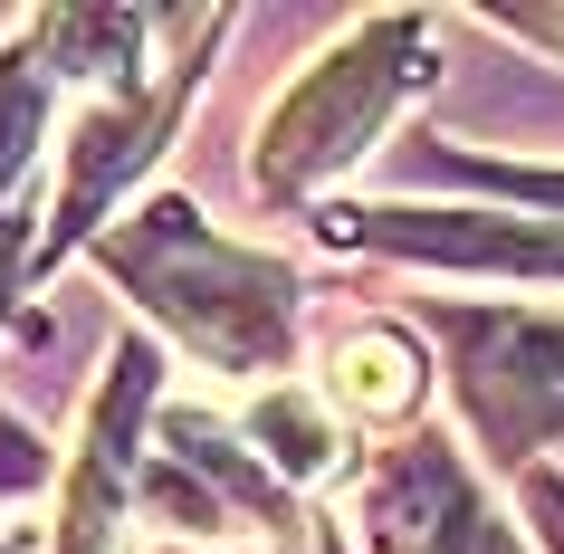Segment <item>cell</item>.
<instances>
[{
    "label": "cell",
    "mask_w": 564,
    "mask_h": 554,
    "mask_svg": "<svg viewBox=\"0 0 564 554\" xmlns=\"http://www.w3.org/2000/svg\"><path fill=\"white\" fill-rule=\"evenodd\" d=\"M48 106H58V67H48L39 30H20L10 48H0V230L20 220V210H10V192H20V182H30V163H39Z\"/></svg>",
    "instance_id": "cell-10"
},
{
    "label": "cell",
    "mask_w": 564,
    "mask_h": 554,
    "mask_svg": "<svg viewBox=\"0 0 564 554\" xmlns=\"http://www.w3.org/2000/svg\"><path fill=\"white\" fill-rule=\"evenodd\" d=\"M39 48H48V67L58 77H87L96 96H134L144 77V39L173 30V20H153V10H48V20H30Z\"/></svg>",
    "instance_id": "cell-9"
},
{
    "label": "cell",
    "mask_w": 564,
    "mask_h": 554,
    "mask_svg": "<svg viewBox=\"0 0 564 554\" xmlns=\"http://www.w3.org/2000/svg\"><path fill=\"white\" fill-rule=\"evenodd\" d=\"M326 239H355V249H373V259H412V268L564 278V220H527V210H402V202H355V210H326Z\"/></svg>",
    "instance_id": "cell-6"
},
{
    "label": "cell",
    "mask_w": 564,
    "mask_h": 554,
    "mask_svg": "<svg viewBox=\"0 0 564 554\" xmlns=\"http://www.w3.org/2000/svg\"><path fill=\"white\" fill-rule=\"evenodd\" d=\"M421 325L449 345V382L478 449L498 468H535V449L564 439V316L535 306H421Z\"/></svg>",
    "instance_id": "cell-3"
},
{
    "label": "cell",
    "mask_w": 564,
    "mask_h": 554,
    "mask_svg": "<svg viewBox=\"0 0 564 554\" xmlns=\"http://www.w3.org/2000/svg\"><path fill=\"white\" fill-rule=\"evenodd\" d=\"M449 182H478L498 202H527V210H564V173H535V163H488V153H459V144H431Z\"/></svg>",
    "instance_id": "cell-12"
},
{
    "label": "cell",
    "mask_w": 564,
    "mask_h": 554,
    "mask_svg": "<svg viewBox=\"0 0 564 554\" xmlns=\"http://www.w3.org/2000/svg\"><path fill=\"white\" fill-rule=\"evenodd\" d=\"M364 525H373L383 554H517L498 535V517L478 507L469 468L449 459L431 431L373 459V478H364Z\"/></svg>",
    "instance_id": "cell-7"
},
{
    "label": "cell",
    "mask_w": 564,
    "mask_h": 554,
    "mask_svg": "<svg viewBox=\"0 0 564 554\" xmlns=\"http://www.w3.org/2000/svg\"><path fill=\"white\" fill-rule=\"evenodd\" d=\"M421 382H431V363L402 325H345L326 345V402L345 421H412Z\"/></svg>",
    "instance_id": "cell-8"
},
{
    "label": "cell",
    "mask_w": 564,
    "mask_h": 554,
    "mask_svg": "<svg viewBox=\"0 0 564 554\" xmlns=\"http://www.w3.org/2000/svg\"><path fill=\"white\" fill-rule=\"evenodd\" d=\"M96 268H106L173 345L202 354L210 373L268 382V392H278L288 354H297V296H306L288 259L239 249V239H220L182 192H153L144 210H124L116 230L96 239Z\"/></svg>",
    "instance_id": "cell-1"
},
{
    "label": "cell",
    "mask_w": 564,
    "mask_h": 554,
    "mask_svg": "<svg viewBox=\"0 0 564 554\" xmlns=\"http://www.w3.org/2000/svg\"><path fill=\"white\" fill-rule=\"evenodd\" d=\"M192 77H202V58H173L153 87H134V96H96L87 116H77V134H67L58 210H48V230H39V278H48L67 249L106 239V220H116V192H124V182H144V163L173 144L182 106H192Z\"/></svg>",
    "instance_id": "cell-4"
},
{
    "label": "cell",
    "mask_w": 564,
    "mask_h": 554,
    "mask_svg": "<svg viewBox=\"0 0 564 554\" xmlns=\"http://www.w3.org/2000/svg\"><path fill=\"white\" fill-rule=\"evenodd\" d=\"M39 488H48V439L0 402V497H39Z\"/></svg>",
    "instance_id": "cell-13"
},
{
    "label": "cell",
    "mask_w": 564,
    "mask_h": 554,
    "mask_svg": "<svg viewBox=\"0 0 564 554\" xmlns=\"http://www.w3.org/2000/svg\"><path fill=\"white\" fill-rule=\"evenodd\" d=\"M0 554H20V545H0Z\"/></svg>",
    "instance_id": "cell-17"
},
{
    "label": "cell",
    "mask_w": 564,
    "mask_h": 554,
    "mask_svg": "<svg viewBox=\"0 0 564 554\" xmlns=\"http://www.w3.org/2000/svg\"><path fill=\"white\" fill-rule=\"evenodd\" d=\"M527 525L545 535V554H564V478L555 468H527Z\"/></svg>",
    "instance_id": "cell-14"
},
{
    "label": "cell",
    "mask_w": 564,
    "mask_h": 554,
    "mask_svg": "<svg viewBox=\"0 0 564 554\" xmlns=\"http://www.w3.org/2000/svg\"><path fill=\"white\" fill-rule=\"evenodd\" d=\"M30 278H39V249H30V230L10 220V230H0V325H10V306H20Z\"/></svg>",
    "instance_id": "cell-15"
},
{
    "label": "cell",
    "mask_w": 564,
    "mask_h": 554,
    "mask_svg": "<svg viewBox=\"0 0 564 554\" xmlns=\"http://www.w3.org/2000/svg\"><path fill=\"white\" fill-rule=\"evenodd\" d=\"M239 439H259V459L288 478V488H306V478H326L335 459H345V421H335L326 402H306V392H268V402H249V421H239Z\"/></svg>",
    "instance_id": "cell-11"
},
{
    "label": "cell",
    "mask_w": 564,
    "mask_h": 554,
    "mask_svg": "<svg viewBox=\"0 0 564 554\" xmlns=\"http://www.w3.org/2000/svg\"><path fill=\"white\" fill-rule=\"evenodd\" d=\"M507 30H527V39H564V10H517Z\"/></svg>",
    "instance_id": "cell-16"
},
{
    "label": "cell",
    "mask_w": 564,
    "mask_h": 554,
    "mask_svg": "<svg viewBox=\"0 0 564 554\" xmlns=\"http://www.w3.org/2000/svg\"><path fill=\"white\" fill-rule=\"evenodd\" d=\"M153 373H163L153 345L124 335L116 363H106V382H96V402H87L67 488H58V554H124V525L144 517V507H134V488H144L134 431H144V411H153Z\"/></svg>",
    "instance_id": "cell-5"
},
{
    "label": "cell",
    "mask_w": 564,
    "mask_h": 554,
    "mask_svg": "<svg viewBox=\"0 0 564 554\" xmlns=\"http://www.w3.org/2000/svg\"><path fill=\"white\" fill-rule=\"evenodd\" d=\"M412 87H431V20L421 10H373V20H355L288 87V106L259 124V163H249L259 202H306L326 173L364 163V144L383 134V116Z\"/></svg>",
    "instance_id": "cell-2"
}]
</instances>
